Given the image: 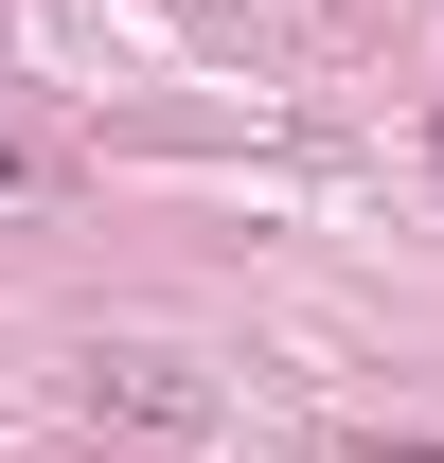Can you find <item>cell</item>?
<instances>
[{
    "mask_svg": "<svg viewBox=\"0 0 444 463\" xmlns=\"http://www.w3.org/2000/svg\"><path fill=\"white\" fill-rule=\"evenodd\" d=\"M0 178H18V143H0Z\"/></svg>",
    "mask_w": 444,
    "mask_h": 463,
    "instance_id": "obj_1",
    "label": "cell"
}]
</instances>
